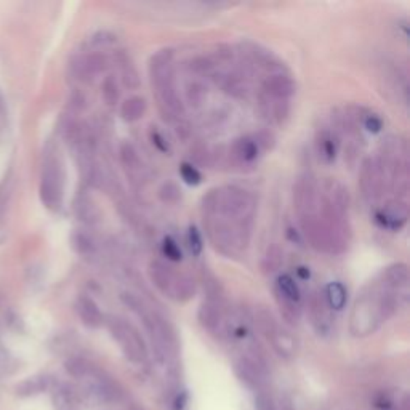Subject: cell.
Masks as SVG:
<instances>
[{"label": "cell", "mask_w": 410, "mask_h": 410, "mask_svg": "<svg viewBox=\"0 0 410 410\" xmlns=\"http://www.w3.org/2000/svg\"><path fill=\"white\" fill-rule=\"evenodd\" d=\"M159 197H161V201L166 202V204H175L181 197V191L175 183L168 181L163 183L161 190H159Z\"/></svg>", "instance_id": "cell-35"}, {"label": "cell", "mask_w": 410, "mask_h": 410, "mask_svg": "<svg viewBox=\"0 0 410 410\" xmlns=\"http://www.w3.org/2000/svg\"><path fill=\"white\" fill-rule=\"evenodd\" d=\"M297 273H298V276H300L303 281H308V279H310V276H311V273H310V268H305V266H300L297 269Z\"/></svg>", "instance_id": "cell-41"}, {"label": "cell", "mask_w": 410, "mask_h": 410, "mask_svg": "<svg viewBox=\"0 0 410 410\" xmlns=\"http://www.w3.org/2000/svg\"><path fill=\"white\" fill-rule=\"evenodd\" d=\"M180 176L181 180L190 186H197L202 183V175L197 170L196 166H192L190 162H183L180 166Z\"/></svg>", "instance_id": "cell-33"}, {"label": "cell", "mask_w": 410, "mask_h": 410, "mask_svg": "<svg viewBox=\"0 0 410 410\" xmlns=\"http://www.w3.org/2000/svg\"><path fill=\"white\" fill-rule=\"evenodd\" d=\"M76 214L82 221L95 223V221L98 220L100 212L93 204H91L90 199H79L76 202Z\"/></svg>", "instance_id": "cell-30"}, {"label": "cell", "mask_w": 410, "mask_h": 410, "mask_svg": "<svg viewBox=\"0 0 410 410\" xmlns=\"http://www.w3.org/2000/svg\"><path fill=\"white\" fill-rule=\"evenodd\" d=\"M244 55L249 58V61L252 62V65L269 69V74H273V72H286L284 62L279 61L271 52L263 48L262 45H258V43H245Z\"/></svg>", "instance_id": "cell-17"}, {"label": "cell", "mask_w": 410, "mask_h": 410, "mask_svg": "<svg viewBox=\"0 0 410 410\" xmlns=\"http://www.w3.org/2000/svg\"><path fill=\"white\" fill-rule=\"evenodd\" d=\"M255 324L258 326L260 332L266 337L277 354L284 356V358H292V356L295 354V339L291 335V332H287L279 324L271 311L266 310V308H257V310H255Z\"/></svg>", "instance_id": "cell-7"}, {"label": "cell", "mask_w": 410, "mask_h": 410, "mask_svg": "<svg viewBox=\"0 0 410 410\" xmlns=\"http://www.w3.org/2000/svg\"><path fill=\"white\" fill-rule=\"evenodd\" d=\"M119 62L122 65L120 66V69H122V80H124L125 87H128V89H137L138 74H137V71H135L132 62H128L127 58H122V60H119Z\"/></svg>", "instance_id": "cell-34"}, {"label": "cell", "mask_w": 410, "mask_h": 410, "mask_svg": "<svg viewBox=\"0 0 410 410\" xmlns=\"http://www.w3.org/2000/svg\"><path fill=\"white\" fill-rule=\"evenodd\" d=\"M185 96L186 103L192 108H201L207 100V89L205 85L199 80H192L185 87Z\"/></svg>", "instance_id": "cell-27"}, {"label": "cell", "mask_w": 410, "mask_h": 410, "mask_svg": "<svg viewBox=\"0 0 410 410\" xmlns=\"http://www.w3.org/2000/svg\"><path fill=\"white\" fill-rule=\"evenodd\" d=\"M201 210L202 216H221L238 223L253 225L257 199L244 187L226 185L205 192L201 202Z\"/></svg>", "instance_id": "cell-2"}, {"label": "cell", "mask_w": 410, "mask_h": 410, "mask_svg": "<svg viewBox=\"0 0 410 410\" xmlns=\"http://www.w3.org/2000/svg\"><path fill=\"white\" fill-rule=\"evenodd\" d=\"M108 67V58L103 53H89V55L79 56L72 62V71L82 80L93 79L95 76L101 74Z\"/></svg>", "instance_id": "cell-15"}, {"label": "cell", "mask_w": 410, "mask_h": 410, "mask_svg": "<svg viewBox=\"0 0 410 410\" xmlns=\"http://www.w3.org/2000/svg\"><path fill=\"white\" fill-rule=\"evenodd\" d=\"M187 247H190L191 253L194 255V257H199L202 250H204L202 236L199 231H197L196 226H190V229H187Z\"/></svg>", "instance_id": "cell-36"}, {"label": "cell", "mask_w": 410, "mask_h": 410, "mask_svg": "<svg viewBox=\"0 0 410 410\" xmlns=\"http://www.w3.org/2000/svg\"><path fill=\"white\" fill-rule=\"evenodd\" d=\"M71 245L80 257H93L96 252V245L93 239H91L89 234L82 233V231H76V233L71 236Z\"/></svg>", "instance_id": "cell-26"}, {"label": "cell", "mask_w": 410, "mask_h": 410, "mask_svg": "<svg viewBox=\"0 0 410 410\" xmlns=\"http://www.w3.org/2000/svg\"><path fill=\"white\" fill-rule=\"evenodd\" d=\"M146 113V100L143 96H130L120 106V117L125 122H137Z\"/></svg>", "instance_id": "cell-25"}, {"label": "cell", "mask_w": 410, "mask_h": 410, "mask_svg": "<svg viewBox=\"0 0 410 410\" xmlns=\"http://www.w3.org/2000/svg\"><path fill=\"white\" fill-rule=\"evenodd\" d=\"M212 79H214L215 84L218 85L221 90L226 91V93L231 96H234V98H242L249 90L244 77L240 74H236V72H221L215 69L214 74H212Z\"/></svg>", "instance_id": "cell-18"}, {"label": "cell", "mask_w": 410, "mask_h": 410, "mask_svg": "<svg viewBox=\"0 0 410 410\" xmlns=\"http://www.w3.org/2000/svg\"><path fill=\"white\" fill-rule=\"evenodd\" d=\"M101 96H103L104 103L109 106H114L120 98V90L119 84L115 80L114 76H108L101 84Z\"/></svg>", "instance_id": "cell-29"}, {"label": "cell", "mask_w": 410, "mask_h": 410, "mask_svg": "<svg viewBox=\"0 0 410 410\" xmlns=\"http://www.w3.org/2000/svg\"><path fill=\"white\" fill-rule=\"evenodd\" d=\"M260 111L271 122L282 124L291 114V104H288V101L273 100L260 93Z\"/></svg>", "instance_id": "cell-20"}, {"label": "cell", "mask_w": 410, "mask_h": 410, "mask_svg": "<svg viewBox=\"0 0 410 410\" xmlns=\"http://www.w3.org/2000/svg\"><path fill=\"white\" fill-rule=\"evenodd\" d=\"M162 253H163V257L168 260V262L178 263L183 260V252H181L180 245H178L176 240L170 238V236H167V238H163V240H162Z\"/></svg>", "instance_id": "cell-32"}, {"label": "cell", "mask_w": 410, "mask_h": 410, "mask_svg": "<svg viewBox=\"0 0 410 410\" xmlns=\"http://www.w3.org/2000/svg\"><path fill=\"white\" fill-rule=\"evenodd\" d=\"M148 69L163 119L173 120L185 114V104L176 90L172 48H162L154 53L149 60Z\"/></svg>", "instance_id": "cell-3"}, {"label": "cell", "mask_w": 410, "mask_h": 410, "mask_svg": "<svg viewBox=\"0 0 410 410\" xmlns=\"http://www.w3.org/2000/svg\"><path fill=\"white\" fill-rule=\"evenodd\" d=\"M148 276L154 284V287L163 297L170 298L173 301L185 303L196 295V282L192 281V277L187 276V274L175 271L167 263L159 262V260L149 263Z\"/></svg>", "instance_id": "cell-5"}, {"label": "cell", "mask_w": 410, "mask_h": 410, "mask_svg": "<svg viewBox=\"0 0 410 410\" xmlns=\"http://www.w3.org/2000/svg\"><path fill=\"white\" fill-rule=\"evenodd\" d=\"M308 312L311 324L319 335H327L332 329V310L327 305L324 292L315 291L308 298Z\"/></svg>", "instance_id": "cell-14"}, {"label": "cell", "mask_w": 410, "mask_h": 410, "mask_svg": "<svg viewBox=\"0 0 410 410\" xmlns=\"http://www.w3.org/2000/svg\"><path fill=\"white\" fill-rule=\"evenodd\" d=\"M409 220V204L406 199H394L388 201L382 209L377 210L375 214V221L385 229L389 231H399L407 225Z\"/></svg>", "instance_id": "cell-12"}, {"label": "cell", "mask_w": 410, "mask_h": 410, "mask_svg": "<svg viewBox=\"0 0 410 410\" xmlns=\"http://www.w3.org/2000/svg\"><path fill=\"white\" fill-rule=\"evenodd\" d=\"M409 291L393 286L382 273L365 284L358 293L350 316V330L354 337H367L377 332L406 303Z\"/></svg>", "instance_id": "cell-1"}, {"label": "cell", "mask_w": 410, "mask_h": 410, "mask_svg": "<svg viewBox=\"0 0 410 410\" xmlns=\"http://www.w3.org/2000/svg\"><path fill=\"white\" fill-rule=\"evenodd\" d=\"M341 138L332 127L321 128L316 135L317 156L324 163H334L340 151Z\"/></svg>", "instance_id": "cell-16"}, {"label": "cell", "mask_w": 410, "mask_h": 410, "mask_svg": "<svg viewBox=\"0 0 410 410\" xmlns=\"http://www.w3.org/2000/svg\"><path fill=\"white\" fill-rule=\"evenodd\" d=\"M53 401H55L56 410H76L74 399H72L71 393L66 391V389H58Z\"/></svg>", "instance_id": "cell-37"}, {"label": "cell", "mask_w": 410, "mask_h": 410, "mask_svg": "<svg viewBox=\"0 0 410 410\" xmlns=\"http://www.w3.org/2000/svg\"><path fill=\"white\" fill-rule=\"evenodd\" d=\"M108 327L111 335L114 337V340L117 341L120 350L124 351V354L127 356L133 363H143L146 359V345L139 335V332L130 324L128 321L122 319V317L111 316L108 321Z\"/></svg>", "instance_id": "cell-8"}, {"label": "cell", "mask_w": 410, "mask_h": 410, "mask_svg": "<svg viewBox=\"0 0 410 410\" xmlns=\"http://www.w3.org/2000/svg\"><path fill=\"white\" fill-rule=\"evenodd\" d=\"M62 187H65V175H62L60 159L48 156L43 163L41 180V199L47 209H60L62 202Z\"/></svg>", "instance_id": "cell-9"}, {"label": "cell", "mask_w": 410, "mask_h": 410, "mask_svg": "<svg viewBox=\"0 0 410 410\" xmlns=\"http://www.w3.org/2000/svg\"><path fill=\"white\" fill-rule=\"evenodd\" d=\"M149 138H151V143L154 144V148H157L161 152H170V146L166 141V138L162 137L161 132H157L156 128H152L149 132Z\"/></svg>", "instance_id": "cell-40"}, {"label": "cell", "mask_w": 410, "mask_h": 410, "mask_svg": "<svg viewBox=\"0 0 410 410\" xmlns=\"http://www.w3.org/2000/svg\"><path fill=\"white\" fill-rule=\"evenodd\" d=\"M324 297L332 311H341L346 306V301H348V291H346L343 284L334 281L326 286Z\"/></svg>", "instance_id": "cell-24"}, {"label": "cell", "mask_w": 410, "mask_h": 410, "mask_svg": "<svg viewBox=\"0 0 410 410\" xmlns=\"http://www.w3.org/2000/svg\"><path fill=\"white\" fill-rule=\"evenodd\" d=\"M363 127L370 133H378L383 128V120L378 114L365 113L363 117Z\"/></svg>", "instance_id": "cell-38"}, {"label": "cell", "mask_w": 410, "mask_h": 410, "mask_svg": "<svg viewBox=\"0 0 410 410\" xmlns=\"http://www.w3.org/2000/svg\"><path fill=\"white\" fill-rule=\"evenodd\" d=\"M359 190L361 194L367 202H375L383 196V192L388 190L387 181L382 170H380L375 157L364 159L361 163V173H359Z\"/></svg>", "instance_id": "cell-11"}, {"label": "cell", "mask_w": 410, "mask_h": 410, "mask_svg": "<svg viewBox=\"0 0 410 410\" xmlns=\"http://www.w3.org/2000/svg\"><path fill=\"white\" fill-rule=\"evenodd\" d=\"M276 297L284 298V300H288L292 303H297V305H301V291L295 282V279L288 274H282V276L277 277L276 281Z\"/></svg>", "instance_id": "cell-23"}, {"label": "cell", "mask_w": 410, "mask_h": 410, "mask_svg": "<svg viewBox=\"0 0 410 410\" xmlns=\"http://www.w3.org/2000/svg\"><path fill=\"white\" fill-rule=\"evenodd\" d=\"M120 162H122V166L127 173L132 178H139L143 172V161L141 157H139V154L132 143L125 141L122 143V146H120Z\"/></svg>", "instance_id": "cell-22"}, {"label": "cell", "mask_w": 410, "mask_h": 410, "mask_svg": "<svg viewBox=\"0 0 410 410\" xmlns=\"http://www.w3.org/2000/svg\"><path fill=\"white\" fill-rule=\"evenodd\" d=\"M298 220H300L301 233L305 234L308 242L317 252L327 255H341L346 252L350 239L327 225L317 212L312 215L300 216Z\"/></svg>", "instance_id": "cell-6"}, {"label": "cell", "mask_w": 410, "mask_h": 410, "mask_svg": "<svg viewBox=\"0 0 410 410\" xmlns=\"http://www.w3.org/2000/svg\"><path fill=\"white\" fill-rule=\"evenodd\" d=\"M120 301L141 319L159 361L163 363V361H167L168 356L175 353L176 337L166 317H162L157 311H152L151 308H148L135 293H122Z\"/></svg>", "instance_id": "cell-4"}, {"label": "cell", "mask_w": 410, "mask_h": 410, "mask_svg": "<svg viewBox=\"0 0 410 410\" xmlns=\"http://www.w3.org/2000/svg\"><path fill=\"white\" fill-rule=\"evenodd\" d=\"M76 311L77 315H79L80 321L84 322L87 327H90V329H96V327H100L104 322L103 312L100 311L98 305H96L93 298L90 297L82 295L77 298Z\"/></svg>", "instance_id": "cell-19"}, {"label": "cell", "mask_w": 410, "mask_h": 410, "mask_svg": "<svg viewBox=\"0 0 410 410\" xmlns=\"http://www.w3.org/2000/svg\"><path fill=\"white\" fill-rule=\"evenodd\" d=\"M282 262V250L277 245H271V247H268L266 253H264L262 260V269L264 273H274L277 269H281Z\"/></svg>", "instance_id": "cell-28"}, {"label": "cell", "mask_w": 410, "mask_h": 410, "mask_svg": "<svg viewBox=\"0 0 410 410\" xmlns=\"http://www.w3.org/2000/svg\"><path fill=\"white\" fill-rule=\"evenodd\" d=\"M45 388H47V378L34 377L19 385L18 394H21V396H31V394H37L43 391Z\"/></svg>", "instance_id": "cell-31"}, {"label": "cell", "mask_w": 410, "mask_h": 410, "mask_svg": "<svg viewBox=\"0 0 410 410\" xmlns=\"http://www.w3.org/2000/svg\"><path fill=\"white\" fill-rule=\"evenodd\" d=\"M260 149L255 137H242L236 139L233 146V154L240 163H252L258 159Z\"/></svg>", "instance_id": "cell-21"}, {"label": "cell", "mask_w": 410, "mask_h": 410, "mask_svg": "<svg viewBox=\"0 0 410 410\" xmlns=\"http://www.w3.org/2000/svg\"><path fill=\"white\" fill-rule=\"evenodd\" d=\"M115 42V36L108 31H100L91 36L90 43L91 47H104V45H111V43Z\"/></svg>", "instance_id": "cell-39"}, {"label": "cell", "mask_w": 410, "mask_h": 410, "mask_svg": "<svg viewBox=\"0 0 410 410\" xmlns=\"http://www.w3.org/2000/svg\"><path fill=\"white\" fill-rule=\"evenodd\" d=\"M293 205H295L298 218L316 214L319 209V183L311 173H303L295 181Z\"/></svg>", "instance_id": "cell-10"}, {"label": "cell", "mask_w": 410, "mask_h": 410, "mask_svg": "<svg viewBox=\"0 0 410 410\" xmlns=\"http://www.w3.org/2000/svg\"><path fill=\"white\" fill-rule=\"evenodd\" d=\"M295 91L297 84L291 74H287V72H273V74L264 77L260 93L273 100L288 101L295 95Z\"/></svg>", "instance_id": "cell-13"}]
</instances>
